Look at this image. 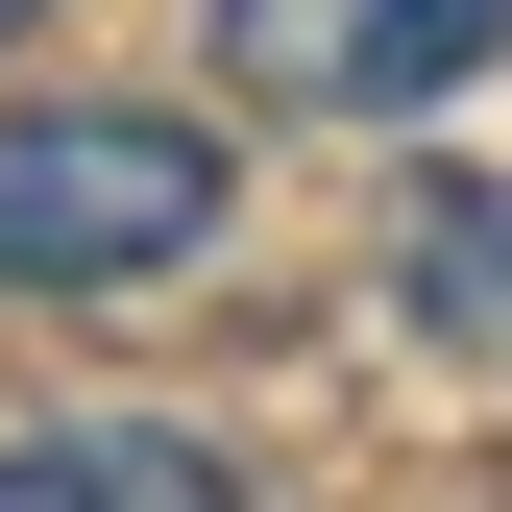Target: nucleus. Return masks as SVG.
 Listing matches in <instances>:
<instances>
[{
  "label": "nucleus",
  "mask_w": 512,
  "mask_h": 512,
  "mask_svg": "<svg viewBox=\"0 0 512 512\" xmlns=\"http://www.w3.org/2000/svg\"><path fill=\"white\" fill-rule=\"evenodd\" d=\"M196 49L269 122H415V98H464L512 49V0H196Z\"/></svg>",
  "instance_id": "2"
},
{
  "label": "nucleus",
  "mask_w": 512,
  "mask_h": 512,
  "mask_svg": "<svg viewBox=\"0 0 512 512\" xmlns=\"http://www.w3.org/2000/svg\"><path fill=\"white\" fill-rule=\"evenodd\" d=\"M0 25H49V0H0Z\"/></svg>",
  "instance_id": "5"
},
{
  "label": "nucleus",
  "mask_w": 512,
  "mask_h": 512,
  "mask_svg": "<svg viewBox=\"0 0 512 512\" xmlns=\"http://www.w3.org/2000/svg\"><path fill=\"white\" fill-rule=\"evenodd\" d=\"M0 512H244V464L171 415H49V439H0Z\"/></svg>",
  "instance_id": "4"
},
{
  "label": "nucleus",
  "mask_w": 512,
  "mask_h": 512,
  "mask_svg": "<svg viewBox=\"0 0 512 512\" xmlns=\"http://www.w3.org/2000/svg\"><path fill=\"white\" fill-rule=\"evenodd\" d=\"M220 220H244V171H220V122H171V98H25L0 122V293H147V269H196Z\"/></svg>",
  "instance_id": "1"
},
{
  "label": "nucleus",
  "mask_w": 512,
  "mask_h": 512,
  "mask_svg": "<svg viewBox=\"0 0 512 512\" xmlns=\"http://www.w3.org/2000/svg\"><path fill=\"white\" fill-rule=\"evenodd\" d=\"M391 317L512 391V171H415V196H391Z\"/></svg>",
  "instance_id": "3"
}]
</instances>
